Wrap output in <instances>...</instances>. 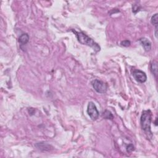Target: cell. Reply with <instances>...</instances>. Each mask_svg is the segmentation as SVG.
Returning <instances> with one entry per match:
<instances>
[{"label":"cell","mask_w":158,"mask_h":158,"mask_svg":"<svg viewBox=\"0 0 158 158\" xmlns=\"http://www.w3.org/2000/svg\"><path fill=\"white\" fill-rule=\"evenodd\" d=\"M103 117L106 119H113L114 117L111 113L109 111H106L103 114Z\"/></svg>","instance_id":"obj_10"},{"label":"cell","mask_w":158,"mask_h":158,"mask_svg":"<svg viewBox=\"0 0 158 158\" xmlns=\"http://www.w3.org/2000/svg\"><path fill=\"white\" fill-rule=\"evenodd\" d=\"M72 31L73 32L77 38L78 41L82 45H85L92 47V48H93V50H95L96 52H98V51H100V47L98 45L97 43L94 41L93 39H92L91 38H90L88 35H87L86 34L82 32H76L74 30H72Z\"/></svg>","instance_id":"obj_2"},{"label":"cell","mask_w":158,"mask_h":158,"mask_svg":"<svg viewBox=\"0 0 158 158\" xmlns=\"http://www.w3.org/2000/svg\"><path fill=\"white\" fill-rule=\"evenodd\" d=\"M87 113L93 121H96L99 117V111H98L95 103L92 101L88 102Z\"/></svg>","instance_id":"obj_4"},{"label":"cell","mask_w":158,"mask_h":158,"mask_svg":"<svg viewBox=\"0 0 158 158\" xmlns=\"http://www.w3.org/2000/svg\"><path fill=\"white\" fill-rule=\"evenodd\" d=\"M134 146L132 144H129V146L127 147V151L128 153H131L134 150Z\"/></svg>","instance_id":"obj_12"},{"label":"cell","mask_w":158,"mask_h":158,"mask_svg":"<svg viewBox=\"0 0 158 158\" xmlns=\"http://www.w3.org/2000/svg\"><path fill=\"white\" fill-rule=\"evenodd\" d=\"M139 41L143 46L144 50L146 51H150L151 49V43L146 38H142L139 40Z\"/></svg>","instance_id":"obj_6"},{"label":"cell","mask_w":158,"mask_h":158,"mask_svg":"<svg viewBox=\"0 0 158 158\" xmlns=\"http://www.w3.org/2000/svg\"><path fill=\"white\" fill-rule=\"evenodd\" d=\"M151 71L152 73L154 74L156 77H157V63L156 61H153L151 64Z\"/></svg>","instance_id":"obj_8"},{"label":"cell","mask_w":158,"mask_h":158,"mask_svg":"<svg viewBox=\"0 0 158 158\" xmlns=\"http://www.w3.org/2000/svg\"><path fill=\"white\" fill-rule=\"evenodd\" d=\"M151 24L154 25H155L156 27H157V14H155V15H153L151 18Z\"/></svg>","instance_id":"obj_9"},{"label":"cell","mask_w":158,"mask_h":158,"mask_svg":"<svg viewBox=\"0 0 158 158\" xmlns=\"http://www.w3.org/2000/svg\"><path fill=\"white\" fill-rule=\"evenodd\" d=\"M121 45L123 46H125V47H128L130 45V41L129 40H124V41H121Z\"/></svg>","instance_id":"obj_11"},{"label":"cell","mask_w":158,"mask_h":158,"mask_svg":"<svg viewBox=\"0 0 158 158\" xmlns=\"http://www.w3.org/2000/svg\"><path fill=\"white\" fill-rule=\"evenodd\" d=\"M29 41V36L27 33H23L19 38V42L21 45H26Z\"/></svg>","instance_id":"obj_7"},{"label":"cell","mask_w":158,"mask_h":158,"mask_svg":"<svg viewBox=\"0 0 158 158\" xmlns=\"http://www.w3.org/2000/svg\"><path fill=\"white\" fill-rule=\"evenodd\" d=\"M152 121V113L150 110L144 111L142 113L140 119V123L142 129L148 136L152 137V132L151 130V123Z\"/></svg>","instance_id":"obj_1"},{"label":"cell","mask_w":158,"mask_h":158,"mask_svg":"<svg viewBox=\"0 0 158 158\" xmlns=\"http://www.w3.org/2000/svg\"><path fill=\"white\" fill-rule=\"evenodd\" d=\"M132 75H133L134 79L139 83H144L147 80V76L143 71L139 69H134L132 72Z\"/></svg>","instance_id":"obj_5"},{"label":"cell","mask_w":158,"mask_h":158,"mask_svg":"<svg viewBox=\"0 0 158 158\" xmlns=\"http://www.w3.org/2000/svg\"><path fill=\"white\" fill-rule=\"evenodd\" d=\"M92 83L93 88L96 92L102 94L107 92L108 85L102 81L96 79L94 80Z\"/></svg>","instance_id":"obj_3"}]
</instances>
